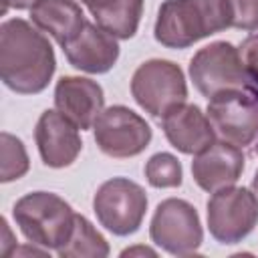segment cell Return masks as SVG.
Instances as JSON below:
<instances>
[{"label": "cell", "instance_id": "cell-5", "mask_svg": "<svg viewBox=\"0 0 258 258\" xmlns=\"http://www.w3.org/2000/svg\"><path fill=\"white\" fill-rule=\"evenodd\" d=\"M187 71L194 87L206 99L230 89L250 91V77L242 62L240 48L228 40H216L200 48L191 56Z\"/></svg>", "mask_w": 258, "mask_h": 258}, {"label": "cell", "instance_id": "cell-24", "mask_svg": "<svg viewBox=\"0 0 258 258\" xmlns=\"http://www.w3.org/2000/svg\"><path fill=\"white\" fill-rule=\"evenodd\" d=\"M252 191H254V196L258 198V169H256V173H254V179H252Z\"/></svg>", "mask_w": 258, "mask_h": 258}, {"label": "cell", "instance_id": "cell-13", "mask_svg": "<svg viewBox=\"0 0 258 258\" xmlns=\"http://www.w3.org/2000/svg\"><path fill=\"white\" fill-rule=\"evenodd\" d=\"M54 107L81 131L93 129L105 109V91L93 79L64 75L54 85Z\"/></svg>", "mask_w": 258, "mask_h": 258}, {"label": "cell", "instance_id": "cell-7", "mask_svg": "<svg viewBox=\"0 0 258 258\" xmlns=\"http://www.w3.org/2000/svg\"><path fill=\"white\" fill-rule=\"evenodd\" d=\"M151 242L171 256L196 254L204 242V228L198 210L181 198H167L157 204L149 222Z\"/></svg>", "mask_w": 258, "mask_h": 258}, {"label": "cell", "instance_id": "cell-3", "mask_svg": "<svg viewBox=\"0 0 258 258\" xmlns=\"http://www.w3.org/2000/svg\"><path fill=\"white\" fill-rule=\"evenodd\" d=\"M75 210L67 200L52 191H30L16 200L12 218L30 244L58 250L75 226Z\"/></svg>", "mask_w": 258, "mask_h": 258}, {"label": "cell", "instance_id": "cell-25", "mask_svg": "<svg viewBox=\"0 0 258 258\" xmlns=\"http://www.w3.org/2000/svg\"><path fill=\"white\" fill-rule=\"evenodd\" d=\"M81 2H83V4H85V6H89V4H91V2H93V0H81Z\"/></svg>", "mask_w": 258, "mask_h": 258}, {"label": "cell", "instance_id": "cell-6", "mask_svg": "<svg viewBox=\"0 0 258 258\" xmlns=\"http://www.w3.org/2000/svg\"><path fill=\"white\" fill-rule=\"evenodd\" d=\"M97 222L115 236L135 234L147 212L145 189L129 177H111L99 185L93 196Z\"/></svg>", "mask_w": 258, "mask_h": 258}, {"label": "cell", "instance_id": "cell-9", "mask_svg": "<svg viewBox=\"0 0 258 258\" xmlns=\"http://www.w3.org/2000/svg\"><path fill=\"white\" fill-rule=\"evenodd\" d=\"M206 115L220 141L248 147L258 139V97L248 89H230L208 99Z\"/></svg>", "mask_w": 258, "mask_h": 258}, {"label": "cell", "instance_id": "cell-23", "mask_svg": "<svg viewBox=\"0 0 258 258\" xmlns=\"http://www.w3.org/2000/svg\"><path fill=\"white\" fill-rule=\"evenodd\" d=\"M135 254H147V256H157L155 250L147 248V246H135V248H125L121 252V256H135Z\"/></svg>", "mask_w": 258, "mask_h": 258}, {"label": "cell", "instance_id": "cell-15", "mask_svg": "<svg viewBox=\"0 0 258 258\" xmlns=\"http://www.w3.org/2000/svg\"><path fill=\"white\" fill-rule=\"evenodd\" d=\"M244 153L226 141H214L208 149L194 155L191 175L194 181L208 194L234 185L244 171Z\"/></svg>", "mask_w": 258, "mask_h": 258}, {"label": "cell", "instance_id": "cell-2", "mask_svg": "<svg viewBox=\"0 0 258 258\" xmlns=\"http://www.w3.org/2000/svg\"><path fill=\"white\" fill-rule=\"evenodd\" d=\"M226 28H232L230 0H165L153 36L165 48H187Z\"/></svg>", "mask_w": 258, "mask_h": 258}, {"label": "cell", "instance_id": "cell-14", "mask_svg": "<svg viewBox=\"0 0 258 258\" xmlns=\"http://www.w3.org/2000/svg\"><path fill=\"white\" fill-rule=\"evenodd\" d=\"M161 129L173 149L185 155H198L216 141L212 123L198 105L181 103L161 117Z\"/></svg>", "mask_w": 258, "mask_h": 258}, {"label": "cell", "instance_id": "cell-12", "mask_svg": "<svg viewBox=\"0 0 258 258\" xmlns=\"http://www.w3.org/2000/svg\"><path fill=\"white\" fill-rule=\"evenodd\" d=\"M69 64L81 73L103 75L109 73L119 58V38L109 34L97 22H85V26L62 46Z\"/></svg>", "mask_w": 258, "mask_h": 258}, {"label": "cell", "instance_id": "cell-17", "mask_svg": "<svg viewBox=\"0 0 258 258\" xmlns=\"http://www.w3.org/2000/svg\"><path fill=\"white\" fill-rule=\"evenodd\" d=\"M145 0H93L87 8L95 22L119 40L135 36Z\"/></svg>", "mask_w": 258, "mask_h": 258}, {"label": "cell", "instance_id": "cell-22", "mask_svg": "<svg viewBox=\"0 0 258 258\" xmlns=\"http://www.w3.org/2000/svg\"><path fill=\"white\" fill-rule=\"evenodd\" d=\"M4 6H2V14L8 12V8H14V10H30L36 0H2Z\"/></svg>", "mask_w": 258, "mask_h": 258}, {"label": "cell", "instance_id": "cell-8", "mask_svg": "<svg viewBox=\"0 0 258 258\" xmlns=\"http://www.w3.org/2000/svg\"><path fill=\"white\" fill-rule=\"evenodd\" d=\"M206 212L212 238L220 244H238L258 224V198L250 187L228 185L210 196Z\"/></svg>", "mask_w": 258, "mask_h": 258}, {"label": "cell", "instance_id": "cell-18", "mask_svg": "<svg viewBox=\"0 0 258 258\" xmlns=\"http://www.w3.org/2000/svg\"><path fill=\"white\" fill-rule=\"evenodd\" d=\"M111 248L107 238L83 216H75V226L69 240L56 250L60 258H105Z\"/></svg>", "mask_w": 258, "mask_h": 258}, {"label": "cell", "instance_id": "cell-20", "mask_svg": "<svg viewBox=\"0 0 258 258\" xmlns=\"http://www.w3.org/2000/svg\"><path fill=\"white\" fill-rule=\"evenodd\" d=\"M143 171H145L147 183L157 189L179 187L183 181V169H181L179 159L167 151H159V153L151 155L147 159Z\"/></svg>", "mask_w": 258, "mask_h": 258}, {"label": "cell", "instance_id": "cell-4", "mask_svg": "<svg viewBox=\"0 0 258 258\" xmlns=\"http://www.w3.org/2000/svg\"><path fill=\"white\" fill-rule=\"evenodd\" d=\"M131 95L145 113L161 119L169 109L187 101L185 75L173 60L149 58L135 69Z\"/></svg>", "mask_w": 258, "mask_h": 258}, {"label": "cell", "instance_id": "cell-1", "mask_svg": "<svg viewBox=\"0 0 258 258\" xmlns=\"http://www.w3.org/2000/svg\"><path fill=\"white\" fill-rule=\"evenodd\" d=\"M56 71V56L42 30L24 18L0 24V79L18 95L42 93Z\"/></svg>", "mask_w": 258, "mask_h": 258}, {"label": "cell", "instance_id": "cell-10", "mask_svg": "<svg viewBox=\"0 0 258 258\" xmlns=\"http://www.w3.org/2000/svg\"><path fill=\"white\" fill-rule=\"evenodd\" d=\"M97 147L115 159H127L143 153L153 137L149 123L125 105H111L101 111L93 125Z\"/></svg>", "mask_w": 258, "mask_h": 258}, {"label": "cell", "instance_id": "cell-19", "mask_svg": "<svg viewBox=\"0 0 258 258\" xmlns=\"http://www.w3.org/2000/svg\"><path fill=\"white\" fill-rule=\"evenodd\" d=\"M0 159H2V165H0L2 183L20 179L30 169V159L22 139H18L8 131L0 133Z\"/></svg>", "mask_w": 258, "mask_h": 258}, {"label": "cell", "instance_id": "cell-21", "mask_svg": "<svg viewBox=\"0 0 258 258\" xmlns=\"http://www.w3.org/2000/svg\"><path fill=\"white\" fill-rule=\"evenodd\" d=\"M232 28L254 32L258 30V0H230Z\"/></svg>", "mask_w": 258, "mask_h": 258}, {"label": "cell", "instance_id": "cell-11", "mask_svg": "<svg viewBox=\"0 0 258 258\" xmlns=\"http://www.w3.org/2000/svg\"><path fill=\"white\" fill-rule=\"evenodd\" d=\"M34 141L42 163L52 169L73 165L83 149L79 127L58 109H46L40 113L34 127Z\"/></svg>", "mask_w": 258, "mask_h": 258}, {"label": "cell", "instance_id": "cell-16", "mask_svg": "<svg viewBox=\"0 0 258 258\" xmlns=\"http://www.w3.org/2000/svg\"><path fill=\"white\" fill-rule=\"evenodd\" d=\"M30 22L62 48L85 26L87 18L77 0H36L30 8Z\"/></svg>", "mask_w": 258, "mask_h": 258}]
</instances>
